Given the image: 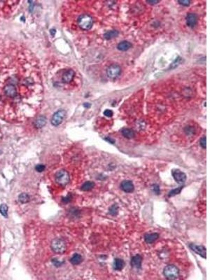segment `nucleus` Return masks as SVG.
<instances>
[{
    "mask_svg": "<svg viewBox=\"0 0 210 280\" xmlns=\"http://www.w3.org/2000/svg\"><path fill=\"white\" fill-rule=\"evenodd\" d=\"M44 87L39 61L31 51L0 39V118L23 121L37 114Z\"/></svg>",
    "mask_w": 210,
    "mask_h": 280,
    "instance_id": "nucleus-1",
    "label": "nucleus"
},
{
    "mask_svg": "<svg viewBox=\"0 0 210 280\" xmlns=\"http://www.w3.org/2000/svg\"><path fill=\"white\" fill-rule=\"evenodd\" d=\"M20 3L19 1H0V20L14 14Z\"/></svg>",
    "mask_w": 210,
    "mask_h": 280,
    "instance_id": "nucleus-2",
    "label": "nucleus"
},
{
    "mask_svg": "<svg viewBox=\"0 0 210 280\" xmlns=\"http://www.w3.org/2000/svg\"><path fill=\"white\" fill-rule=\"evenodd\" d=\"M74 77L75 72L73 69H62V73L60 71L58 73L57 77H58V79H56V80L62 84H70L73 81Z\"/></svg>",
    "mask_w": 210,
    "mask_h": 280,
    "instance_id": "nucleus-3",
    "label": "nucleus"
},
{
    "mask_svg": "<svg viewBox=\"0 0 210 280\" xmlns=\"http://www.w3.org/2000/svg\"><path fill=\"white\" fill-rule=\"evenodd\" d=\"M77 24L79 28L83 30H88L93 25V20L92 17L88 14H83L79 16Z\"/></svg>",
    "mask_w": 210,
    "mask_h": 280,
    "instance_id": "nucleus-4",
    "label": "nucleus"
},
{
    "mask_svg": "<svg viewBox=\"0 0 210 280\" xmlns=\"http://www.w3.org/2000/svg\"><path fill=\"white\" fill-rule=\"evenodd\" d=\"M163 274L165 277L168 279H174L179 277V271L174 265H169L164 268Z\"/></svg>",
    "mask_w": 210,
    "mask_h": 280,
    "instance_id": "nucleus-5",
    "label": "nucleus"
},
{
    "mask_svg": "<svg viewBox=\"0 0 210 280\" xmlns=\"http://www.w3.org/2000/svg\"><path fill=\"white\" fill-rule=\"evenodd\" d=\"M51 249L54 252L62 253L66 250V244L61 239H55L51 242Z\"/></svg>",
    "mask_w": 210,
    "mask_h": 280,
    "instance_id": "nucleus-6",
    "label": "nucleus"
},
{
    "mask_svg": "<svg viewBox=\"0 0 210 280\" xmlns=\"http://www.w3.org/2000/svg\"><path fill=\"white\" fill-rule=\"evenodd\" d=\"M55 180L58 184L66 186L70 182V175L66 170H62L58 172L55 175Z\"/></svg>",
    "mask_w": 210,
    "mask_h": 280,
    "instance_id": "nucleus-7",
    "label": "nucleus"
},
{
    "mask_svg": "<svg viewBox=\"0 0 210 280\" xmlns=\"http://www.w3.org/2000/svg\"><path fill=\"white\" fill-rule=\"evenodd\" d=\"M121 73V68L119 65L114 64L110 65L107 69V74L108 77L111 79H115L120 76Z\"/></svg>",
    "mask_w": 210,
    "mask_h": 280,
    "instance_id": "nucleus-8",
    "label": "nucleus"
},
{
    "mask_svg": "<svg viewBox=\"0 0 210 280\" xmlns=\"http://www.w3.org/2000/svg\"><path fill=\"white\" fill-rule=\"evenodd\" d=\"M66 112L64 110H59L53 114L51 119V123L54 126H58L65 118Z\"/></svg>",
    "mask_w": 210,
    "mask_h": 280,
    "instance_id": "nucleus-9",
    "label": "nucleus"
},
{
    "mask_svg": "<svg viewBox=\"0 0 210 280\" xmlns=\"http://www.w3.org/2000/svg\"><path fill=\"white\" fill-rule=\"evenodd\" d=\"M172 176L175 181L178 184H183L186 180V175L184 172L179 170H174L172 171Z\"/></svg>",
    "mask_w": 210,
    "mask_h": 280,
    "instance_id": "nucleus-10",
    "label": "nucleus"
},
{
    "mask_svg": "<svg viewBox=\"0 0 210 280\" xmlns=\"http://www.w3.org/2000/svg\"><path fill=\"white\" fill-rule=\"evenodd\" d=\"M190 248L195 253H198V255H200V256L204 258V259L206 258L207 250H206V249H205L204 247L199 246V245L191 244H190Z\"/></svg>",
    "mask_w": 210,
    "mask_h": 280,
    "instance_id": "nucleus-11",
    "label": "nucleus"
},
{
    "mask_svg": "<svg viewBox=\"0 0 210 280\" xmlns=\"http://www.w3.org/2000/svg\"><path fill=\"white\" fill-rule=\"evenodd\" d=\"M121 188L125 193H132L135 189L133 182L129 181V180H125V181H122L121 184Z\"/></svg>",
    "mask_w": 210,
    "mask_h": 280,
    "instance_id": "nucleus-12",
    "label": "nucleus"
},
{
    "mask_svg": "<svg viewBox=\"0 0 210 280\" xmlns=\"http://www.w3.org/2000/svg\"><path fill=\"white\" fill-rule=\"evenodd\" d=\"M197 22H198V17L196 14L193 13H190L186 16V23L188 27H193L196 25Z\"/></svg>",
    "mask_w": 210,
    "mask_h": 280,
    "instance_id": "nucleus-13",
    "label": "nucleus"
},
{
    "mask_svg": "<svg viewBox=\"0 0 210 280\" xmlns=\"http://www.w3.org/2000/svg\"><path fill=\"white\" fill-rule=\"evenodd\" d=\"M142 256H141L139 254L135 255V256H133V258H132L131 265L133 268H139L141 267V264H142Z\"/></svg>",
    "mask_w": 210,
    "mask_h": 280,
    "instance_id": "nucleus-14",
    "label": "nucleus"
},
{
    "mask_svg": "<svg viewBox=\"0 0 210 280\" xmlns=\"http://www.w3.org/2000/svg\"><path fill=\"white\" fill-rule=\"evenodd\" d=\"M131 46H132L131 43H130L129 42H127V41H123V42H121L118 43V46H117V49H118L119 51H126L128 49H130Z\"/></svg>",
    "mask_w": 210,
    "mask_h": 280,
    "instance_id": "nucleus-15",
    "label": "nucleus"
},
{
    "mask_svg": "<svg viewBox=\"0 0 210 280\" xmlns=\"http://www.w3.org/2000/svg\"><path fill=\"white\" fill-rule=\"evenodd\" d=\"M125 266L124 260L121 259H116L114 260L113 267L115 270H121Z\"/></svg>",
    "mask_w": 210,
    "mask_h": 280,
    "instance_id": "nucleus-16",
    "label": "nucleus"
},
{
    "mask_svg": "<svg viewBox=\"0 0 210 280\" xmlns=\"http://www.w3.org/2000/svg\"><path fill=\"white\" fill-rule=\"evenodd\" d=\"M158 237H159V235L156 233L147 234V235H145L144 240L145 241H146V242L149 243V244H151V243L154 242L158 238Z\"/></svg>",
    "mask_w": 210,
    "mask_h": 280,
    "instance_id": "nucleus-17",
    "label": "nucleus"
},
{
    "mask_svg": "<svg viewBox=\"0 0 210 280\" xmlns=\"http://www.w3.org/2000/svg\"><path fill=\"white\" fill-rule=\"evenodd\" d=\"M121 133L125 138L127 139H132L135 137V132L133 130L125 128L121 130Z\"/></svg>",
    "mask_w": 210,
    "mask_h": 280,
    "instance_id": "nucleus-18",
    "label": "nucleus"
},
{
    "mask_svg": "<svg viewBox=\"0 0 210 280\" xmlns=\"http://www.w3.org/2000/svg\"><path fill=\"white\" fill-rule=\"evenodd\" d=\"M118 35V32L117 31V30H109V31L106 32V33L105 34V35H104V37H105L106 39L110 40V39H111L116 37Z\"/></svg>",
    "mask_w": 210,
    "mask_h": 280,
    "instance_id": "nucleus-19",
    "label": "nucleus"
},
{
    "mask_svg": "<svg viewBox=\"0 0 210 280\" xmlns=\"http://www.w3.org/2000/svg\"><path fill=\"white\" fill-rule=\"evenodd\" d=\"M95 186V183L92 181H86L82 185L81 189L83 191H89L92 190Z\"/></svg>",
    "mask_w": 210,
    "mask_h": 280,
    "instance_id": "nucleus-20",
    "label": "nucleus"
},
{
    "mask_svg": "<svg viewBox=\"0 0 210 280\" xmlns=\"http://www.w3.org/2000/svg\"><path fill=\"white\" fill-rule=\"evenodd\" d=\"M82 260H83V259H82L81 256L79 253H75L71 258L70 262L73 265H79L82 262Z\"/></svg>",
    "mask_w": 210,
    "mask_h": 280,
    "instance_id": "nucleus-21",
    "label": "nucleus"
},
{
    "mask_svg": "<svg viewBox=\"0 0 210 280\" xmlns=\"http://www.w3.org/2000/svg\"><path fill=\"white\" fill-rule=\"evenodd\" d=\"M46 118H45L44 117L42 116V117H39V118L36 120V126H37V127H42L44 126L45 124H46Z\"/></svg>",
    "mask_w": 210,
    "mask_h": 280,
    "instance_id": "nucleus-22",
    "label": "nucleus"
},
{
    "mask_svg": "<svg viewBox=\"0 0 210 280\" xmlns=\"http://www.w3.org/2000/svg\"><path fill=\"white\" fill-rule=\"evenodd\" d=\"M19 200L22 203H27L30 201V196L27 193H22L19 195Z\"/></svg>",
    "mask_w": 210,
    "mask_h": 280,
    "instance_id": "nucleus-23",
    "label": "nucleus"
},
{
    "mask_svg": "<svg viewBox=\"0 0 210 280\" xmlns=\"http://www.w3.org/2000/svg\"><path fill=\"white\" fill-rule=\"evenodd\" d=\"M7 212H8V207L7 205H5V204H2V205H0V212L1 214L3 215L4 216L7 217Z\"/></svg>",
    "mask_w": 210,
    "mask_h": 280,
    "instance_id": "nucleus-24",
    "label": "nucleus"
},
{
    "mask_svg": "<svg viewBox=\"0 0 210 280\" xmlns=\"http://www.w3.org/2000/svg\"><path fill=\"white\" fill-rule=\"evenodd\" d=\"M118 206H117L116 205H114L109 208V212L110 214H111V215H113V216L116 215L117 213H118Z\"/></svg>",
    "mask_w": 210,
    "mask_h": 280,
    "instance_id": "nucleus-25",
    "label": "nucleus"
},
{
    "mask_svg": "<svg viewBox=\"0 0 210 280\" xmlns=\"http://www.w3.org/2000/svg\"><path fill=\"white\" fill-rule=\"evenodd\" d=\"M183 188V186H181V187H179V188H176V189H174V190H172V191H171L170 193H169V196H173V195H177V194H178L179 193L181 192V189H182Z\"/></svg>",
    "mask_w": 210,
    "mask_h": 280,
    "instance_id": "nucleus-26",
    "label": "nucleus"
},
{
    "mask_svg": "<svg viewBox=\"0 0 210 280\" xmlns=\"http://www.w3.org/2000/svg\"><path fill=\"white\" fill-rule=\"evenodd\" d=\"M200 144L202 148L203 149H206V146H207V140H206V137H204L201 139L200 141Z\"/></svg>",
    "mask_w": 210,
    "mask_h": 280,
    "instance_id": "nucleus-27",
    "label": "nucleus"
},
{
    "mask_svg": "<svg viewBox=\"0 0 210 280\" xmlns=\"http://www.w3.org/2000/svg\"><path fill=\"white\" fill-rule=\"evenodd\" d=\"M185 132L188 135H190V134H193L194 133V129H193V127H192L190 126H188L185 128Z\"/></svg>",
    "mask_w": 210,
    "mask_h": 280,
    "instance_id": "nucleus-28",
    "label": "nucleus"
},
{
    "mask_svg": "<svg viewBox=\"0 0 210 280\" xmlns=\"http://www.w3.org/2000/svg\"><path fill=\"white\" fill-rule=\"evenodd\" d=\"M35 169L37 172H42L45 170V166L44 165H38L37 166H36Z\"/></svg>",
    "mask_w": 210,
    "mask_h": 280,
    "instance_id": "nucleus-29",
    "label": "nucleus"
},
{
    "mask_svg": "<svg viewBox=\"0 0 210 280\" xmlns=\"http://www.w3.org/2000/svg\"><path fill=\"white\" fill-rule=\"evenodd\" d=\"M104 115L107 117H111L112 116H113V112L110 109H107L105 111V112H104Z\"/></svg>",
    "mask_w": 210,
    "mask_h": 280,
    "instance_id": "nucleus-30",
    "label": "nucleus"
},
{
    "mask_svg": "<svg viewBox=\"0 0 210 280\" xmlns=\"http://www.w3.org/2000/svg\"><path fill=\"white\" fill-rule=\"evenodd\" d=\"M153 191L155 192V194H157V195L160 194V188L158 186L156 185V184H154V185L153 186Z\"/></svg>",
    "mask_w": 210,
    "mask_h": 280,
    "instance_id": "nucleus-31",
    "label": "nucleus"
},
{
    "mask_svg": "<svg viewBox=\"0 0 210 280\" xmlns=\"http://www.w3.org/2000/svg\"><path fill=\"white\" fill-rule=\"evenodd\" d=\"M179 4H181L183 6H188L190 4V1H188V0H183V1H179Z\"/></svg>",
    "mask_w": 210,
    "mask_h": 280,
    "instance_id": "nucleus-32",
    "label": "nucleus"
},
{
    "mask_svg": "<svg viewBox=\"0 0 210 280\" xmlns=\"http://www.w3.org/2000/svg\"><path fill=\"white\" fill-rule=\"evenodd\" d=\"M62 200H63L64 203H69L71 200V196L62 197Z\"/></svg>",
    "mask_w": 210,
    "mask_h": 280,
    "instance_id": "nucleus-33",
    "label": "nucleus"
},
{
    "mask_svg": "<svg viewBox=\"0 0 210 280\" xmlns=\"http://www.w3.org/2000/svg\"><path fill=\"white\" fill-rule=\"evenodd\" d=\"M83 106H84V107H89L90 106V104H88V103H85L83 105Z\"/></svg>",
    "mask_w": 210,
    "mask_h": 280,
    "instance_id": "nucleus-34",
    "label": "nucleus"
},
{
    "mask_svg": "<svg viewBox=\"0 0 210 280\" xmlns=\"http://www.w3.org/2000/svg\"><path fill=\"white\" fill-rule=\"evenodd\" d=\"M149 2V4H157L158 2H156V1H155V2Z\"/></svg>",
    "mask_w": 210,
    "mask_h": 280,
    "instance_id": "nucleus-35",
    "label": "nucleus"
}]
</instances>
